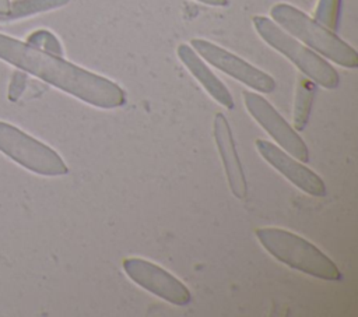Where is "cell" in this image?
Here are the masks:
<instances>
[{
	"mask_svg": "<svg viewBox=\"0 0 358 317\" xmlns=\"http://www.w3.org/2000/svg\"><path fill=\"white\" fill-rule=\"evenodd\" d=\"M0 59L88 105L113 109L126 103V92L112 80L4 34H0Z\"/></svg>",
	"mask_w": 358,
	"mask_h": 317,
	"instance_id": "1",
	"label": "cell"
},
{
	"mask_svg": "<svg viewBox=\"0 0 358 317\" xmlns=\"http://www.w3.org/2000/svg\"><path fill=\"white\" fill-rule=\"evenodd\" d=\"M270 15L291 36L298 38L333 63L347 68L358 66V53L354 47L299 8L287 3H277L271 7Z\"/></svg>",
	"mask_w": 358,
	"mask_h": 317,
	"instance_id": "2",
	"label": "cell"
},
{
	"mask_svg": "<svg viewBox=\"0 0 358 317\" xmlns=\"http://www.w3.org/2000/svg\"><path fill=\"white\" fill-rule=\"evenodd\" d=\"M260 244L280 263L310 277L324 281L341 279L337 265L313 243L281 228L256 230Z\"/></svg>",
	"mask_w": 358,
	"mask_h": 317,
	"instance_id": "3",
	"label": "cell"
},
{
	"mask_svg": "<svg viewBox=\"0 0 358 317\" xmlns=\"http://www.w3.org/2000/svg\"><path fill=\"white\" fill-rule=\"evenodd\" d=\"M252 21L260 38L268 46L292 61L296 68L306 75V78L327 89H333L338 85L340 78L336 68L312 49L298 42L273 20H268L264 15H256Z\"/></svg>",
	"mask_w": 358,
	"mask_h": 317,
	"instance_id": "4",
	"label": "cell"
},
{
	"mask_svg": "<svg viewBox=\"0 0 358 317\" xmlns=\"http://www.w3.org/2000/svg\"><path fill=\"white\" fill-rule=\"evenodd\" d=\"M0 151L20 166L41 176L69 173L66 162L53 148L6 121H0Z\"/></svg>",
	"mask_w": 358,
	"mask_h": 317,
	"instance_id": "5",
	"label": "cell"
},
{
	"mask_svg": "<svg viewBox=\"0 0 358 317\" xmlns=\"http://www.w3.org/2000/svg\"><path fill=\"white\" fill-rule=\"evenodd\" d=\"M190 45L201 59L208 61L220 71L241 81L246 87L263 94H270L275 89V81L271 75L238 57L229 50L200 38L192 39Z\"/></svg>",
	"mask_w": 358,
	"mask_h": 317,
	"instance_id": "6",
	"label": "cell"
},
{
	"mask_svg": "<svg viewBox=\"0 0 358 317\" xmlns=\"http://www.w3.org/2000/svg\"><path fill=\"white\" fill-rule=\"evenodd\" d=\"M123 271L138 286L175 306H186L192 300L187 286L159 265L138 257L123 260Z\"/></svg>",
	"mask_w": 358,
	"mask_h": 317,
	"instance_id": "7",
	"label": "cell"
},
{
	"mask_svg": "<svg viewBox=\"0 0 358 317\" xmlns=\"http://www.w3.org/2000/svg\"><path fill=\"white\" fill-rule=\"evenodd\" d=\"M242 98L249 115L273 137V140L285 152L291 154L301 162L309 161V151L303 140L266 98L250 91H243Z\"/></svg>",
	"mask_w": 358,
	"mask_h": 317,
	"instance_id": "8",
	"label": "cell"
},
{
	"mask_svg": "<svg viewBox=\"0 0 358 317\" xmlns=\"http://www.w3.org/2000/svg\"><path fill=\"white\" fill-rule=\"evenodd\" d=\"M255 145L262 158L299 190L313 197H323L326 194L324 182L313 170L302 165L301 161L267 140L259 138L255 141Z\"/></svg>",
	"mask_w": 358,
	"mask_h": 317,
	"instance_id": "9",
	"label": "cell"
},
{
	"mask_svg": "<svg viewBox=\"0 0 358 317\" xmlns=\"http://www.w3.org/2000/svg\"><path fill=\"white\" fill-rule=\"evenodd\" d=\"M213 133L215 145L225 170V176L228 180V186L231 189V193L239 198L243 200L248 193L246 186V177L245 172L241 163V159L238 156L235 140L232 135V130L229 127V123L227 117L222 113H217L213 123Z\"/></svg>",
	"mask_w": 358,
	"mask_h": 317,
	"instance_id": "10",
	"label": "cell"
},
{
	"mask_svg": "<svg viewBox=\"0 0 358 317\" xmlns=\"http://www.w3.org/2000/svg\"><path fill=\"white\" fill-rule=\"evenodd\" d=\"M176 53L185 67L214 101H217L221 106L227 109H234L235 102L231 92L224 85V82L208 68V66L203 61V59L194 52L192 46H189L187 43H180L176 49Z\"/></svg>",
	"mask_w": 358,
	"mask_h": 317,
	"instance_id": "11",
	"label": "cell"
},
{
	"mask_svg": "<svg viewBox=\"0 0 358 317\" xmlns=\"http://www.w3.org/2000/svg\"><path fill=\"white\" fill-rule=\"evenodd\" d=\"M70 0H13L10 1V11L7 15L1 17L0 21H15L27 18L35 14L52 11L69 4Z\"/></svg>",
	"mask_w": 358,
	"mask_h": 317,
	"instance_id": "12",
	"label": "cell"
},
{
	"mask_svg": "<svg viewBox=\"0 0 358 317\" xmlns=\"http://www.w3.org/2000/svg\"><path fill=\"white\" fill-rule=\"evenodd\" d=\"M315 95V82L309 78L299 77L294 102V127L296 131L305 128Z\"/></svg>",
	"mask_w": 358,
	"mask_h": 317,
	"instance_id": "13",
	"label": "cell"
},
{
	"mask_svg": "<svg viewBox=\"0 0 358 317\" xmlns=\"http://www.w3.org/2000/svg\"><path fill=\"white\" fill-rule=\"evenodd\" d=\"M341 0H319L315 8L313 20L330 31H336L338 25Z\"/></svg>",
	"mask_w": 358,
	"mask_h": 317,
	"instance_id": "14",
	"label": "cell"
},
{
	"mask_svg": "<svg viewBox=\"0 0 358 317\" xmlns=\"http://www.w3.org/2000/svg\"><path fill=\"white\" fill-rule=\"evenodd\" d=\"M25 42L39 50L56 54V56H63V46L60 40L48 29H36L32 34H29L25 39Z\"/></svg>",
	"mask_w": 358,
	"mask_h": 317,
	"instance_id": "15",
	"label": "cell"
},
{
	"mask_svg": "<svg viewBox=\"0 0 358 317\" xmlns=\"http://www.w3.org/2000/svg\"><path fill=\"white\" fill-rule=\"evenodd\" d=\"M27 82H28V75L25 71L17 68L13 75H11V80H10V84H8V91H7V98L10 102H17L22 92L25 91V87H27Z\"/></svg>",
	"mask_w": 358,
	"mask_h": 317,
	"instance_id": "16",
	"label": "cell"
},
{
	"mask_svg": "<svg viewBox=\"0 0 358 317\" xmlns=\"http://www.w3.org/2000/svg\"><path fill=\"white\" fill-rule=\"evenodd\" d=\"M197 1L208 6H215V7H224L228 4V0H197Z\"/></svg>",
	"mask_w": 358,
	"mask_h": 317,
	"instance_id": "17",
	"label": "cell"
},
{
	"mask_svg": "<svg viewBox=\"0 0 358 317\" xmlns=\"http://www.w3.org/2000/svg\"><path fill=\"white\" fill-rule=\"evenodd\" d=\"M10 11V0H0V18L7 15Z\"/></svg>",
	"mask_w": 358,
	"mask_h": 317,
	"instance_id": "18",
	"label": "cell"
}]
</instances>
